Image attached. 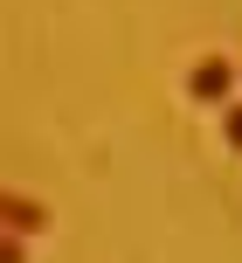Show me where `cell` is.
Instances as JSON below:
<instances>
[{
	"label": "cell",
	"mask_w": 242,
	"mask_h": 263,
	"mask_svg": "<svg viewBox=\"0 0 242 263\" xmlns=\"http://www.w3.org/2000/svg\"><path fill=\"white\" fill-rule=\"evenodd\" d=\"M221 139L242 153V104H221Z\"/></svg>",
	"instance_id": "3"
},
{
	"label": "cell",
	"mask_w": 242,
	"mask_h": 263,
	"mask_svg": "<svg viewBox=\"0 0 242 263\" xmlns=\"http://www.w3.org/2000/svg\"><path fill=\"white\" fill-rule=\"evenodd\" d=\"M235 83H242V69L229 63V55H201V63L187 69V97L194 104H229Z\"/></svg>",
	"instance_id": "1"
},
{
	"label": "cell",
	"mask_w": 242,
	"mask_h": 263,
	"mask_svg": "<svg viewBox=\"0 0 242 263\" xmlns=\"http://www.w3.org/2000/svg\"><path fill=\"white\" fill-rule=\"evenodd\" d=\"M49 229V208L42 201H28V194H14V187H0V236H42Z\"/></svg>",
	"instance_id": "2"
},
{
	"label": "cell",
	"mask_w": 242,
	"mask_h": 263,
	"mask_svg": "<svg viewBox=\"0 0 242 263\" xmlns=\"http://www.w3.org/2000/svg\"><path fill=\"white\" fill-rule=\"evenodd\" d=\"M0 263H28V242L21 236H0Z\"/></svg>",
	"instance_id": "4"
}]
</instances>
